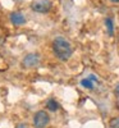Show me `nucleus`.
<instances>
[{
    "label": "nucleus",
    "mask_w": 119,
    "mask_h": 128,
    "mask_svg": "<svg viewBox=\"0 0 119 128\" xmlns=\"http://www.w3.org/2000/svg\"><path fill=\"white\" fill-rule=\"evenodd\" d=\"M16 128H28V126H27V124H24V123H20V124H18Z\"/></svg>",
    "instance_id": "obj_10"
},
{
    "label": "nucleus",
    "mask_w": 119,
    "mask_h": 128,
    "mask_svg": "<svg viewBox=\"0 0 119 128\" xmlns=\"http://www.w3.org/2000/svg\"><path fill=\"white\" fill-rule=\"evenodd\" d=\"M50 122V116L45 110H38L34 115V127L35 128H45Z\"/></svg>",
    "instance_id": "obj_2"
},
{
    "label": "nucleus",
    "mask_w": 119,
    "mask_h": 128,
    "mask_svg": "<svg viewBox=\"0 0 119 128\" xmlns=\"http://www.w3.org/2000/svg\"><path fill=\"white\" fill-rule=\"evenodd\" d=\"M115 92H116V95L119 96V84H118V86L115 87Z\"/></svg>",
    "instance_id": "obj_11"
},
{
    "label": "nucleus",
    "mask_w": 119,
    "mask_h": 128,
    "mask_svg": "<svg viewBox=\"0 0 119 128\" xmlns=\"http://www.w3.org/2000/svg\"><path fill=\"white\" fill-rule=\"evenodd\" d=\"M31 8L37 13H48L51 9V2L50 0H37V2L32 4Z\"/></svg>",
    "instance_id": "obj_3"
},
{
    "label": "nucleus",
    "mask_w": 119,
    "mask_h": 128,
    "mask_svg": "<svg viewBox=\"0 0 119 128\" xmlns=\"http://www.w3.org/2000/svg\"><path fill=\"white\" fill-rule=\"evenodd\" d=\"M110 2H113V3H119V0H110Z\"/></svg>",
    "instance_id": "obj_12"
},
{
    "label": "nucleus",
    "mask_w": 119,
    "mask_h": 128,
    "mask_svg": "<svg viewBox=\"0 0 119 128\" xmlns=\"http://www.w3.org/2000/svg\"><path fill=\"white\" fill-rule=\"evenodd\" d=\"M81 84H82L84 88H90V90L94 88V83H92V80H91V78H84V80H82V81H81Z\"/></svg>",
    "instance_id": "obj_7"
},
{
    "label": "nucleus",
    "mask_w": 119,
    "mask_h": 128,
    "mask_svg": "<svg viewBox=\"0 0 119 128\" xmlns=\"http://www.w3.org/2000/svg\"><path fill=\"white\" fill-rule=\"evenodd\" d=\"M52 50L54 54H55L60 60H68L72 54H73V49L72 45L69 44V41L66 40L64 37H56L52 41Z\"/></svg>",
    "instance_id": "obj_1"
},
{
    "label": "nucleus",
    "mask_w": 119,
    "mask_h": 128,
    "mask_svg": "<svg viewBox=\"0 0 119 128\" xmlns=\"http://www.w3.org/2000/svg\"><path fill=\"white\" fill-rule=\"evenodd\" d=\"M110 127L112 128H119V116H115L110 120Z\"/></svg>",
    "instance_id": "obj_9"
},
{
    "label": "nucleus",
    "mask_w": 119,
    "mask_h": 128,
    "mask_svg": "<svg viewBox=\"0 0 119 128\" xmlns=\"http://www.w3.org/2000/svg\"><path fill=\"white\" fill-rule=\"evenodd\" d=\"M23 66L27 68H32V67H36L37 64L40 63V56L37 54H28L24 56L23 59Z\"/></svg>",
    "instance_id": "obj_4"
},
{
    "label": "nucleus",
    "mask_w": 119,
    "mask_h": 128,
    "mask_svg": "<svg viewBox=\"0 0 119 128\" xmlns=\"http://www.w3.org/2000/svg\"><path fill=\"white\" fill-rule=\"evenodd\" d=\"M46 106H48V109H49L50 112H56L58 108H59V104L54 100V99H50V100H48Z\"/></svg>",
    "instance_id": "obj_6"
},
{
    "label": "nucleus",
    "mask_w": 119,
    "mask_h": 128,
    "mask_svg": "<svg viewBox=\"0 0 119 128\" xmlns=\"http://www.w3.org/2000/svg\"><path fill=\"white\" fill-rule=\"evenodd\" d=\"M10 22H12L14 26H22L26 23V18L22 13L19 12H14L10 14Z\"/></svg>",
    "instance_id": "obj_5"
},
{
    "label": "nucleus",
    "mask_w": 119,
    "mask_h": 128,
    "mask_svg": "<svg viewBox=\"0 0 119 128\" xmlns=\"http://www.w3.org/2000/svg\"><path fill=\"white\" fill-rule=\"evenodd\" d=\"M106 27H108V32H109V35L110 36H113V34H114V27H113V20L110 19V18H106Z\"/></svg>",
    "instance_id": "obj_8"
}]
</instances>
